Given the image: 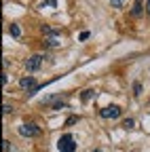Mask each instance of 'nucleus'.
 <instances>
[{
    "label": "nucleus",
    "instance_id": "nucleus-20",
    "mask_svg": "<svg viewBox=\"0 0 150 152\" xmlns=\"http://www.w3.org/2000/svg\"><path fill=\"white\" fill-rule=\"evenodd\" d=\"M146 13L150 15V0H146Z\"/></svg>",
    "mask_w": 150,
    "mask_h": 152
},
{
    "label": "nucleus",
    "instance_id": "nucleus-9",
    "mask_svg": "<svg viewBox=\"0 0 150 152\" xmlns=\"http://www.w3.org/2000/svg\"><path fill=\"white\" fill-rule=\"evenodd\" d=\"M135 127V121L133 118H125L123 121V129H133Z\"/></svg>",
    "mask_w": 150,
    "mask_h": 152
},
{
    "label": "nucleus",
    "instance_id": "nucleus-2",
    "mask_svg": "<svg viewBox=\"0 0 150 152\" xmlns=\"http://www.w3.org/2000/svg\"><path fill=\"white\" fill-rule=\"evenodd\" d=\"M19 135L21 137H36V135H40V127L34 123H26L19 127Z\"/></svg>",
    "mask_w": 150,
    "mask_h": 152
},
{
    "label": "nucleus",
    "instance_id": "nucleus-10",
    "mask_svg": "<svg viewBox=\"0 0 150 152\" xmlns=\"http://www.w3.org/2000/svg\"><path fill=\"white\" fill-rule=\"evenodd\" d=\"M47 47H59V40H57V36H49V40H47Z\"/></svg>",
    "mask_w": 150,
    "mask_h": 152
},
{
    "label": "nucleus",
    "instance_id": "nucleus-16",
    "mask_svg": "<svg viewBox=\"0 0 150 152\" xmlns=\"http://www.w3.org/2000/svg\"><path fill=\"white\" fill-rule=\"evenodd\" d=\"M74 123H78V116H70V118L66 121V125H74Z\"/></svg>",
    "mask_w": 150,
    "mask_h": 152
},
{
    "label": "nucleus",
    "instance_id": "nucleus-4",
    "mask_svg": "<svg viewBox=\"0 0 150 152\" xmlns=\"http://www.w3.org/2000/svg\"><path fill=\"white\" fill-rule=\"evenodd\" d=\"M121 114H123V110H121L119 106H108V108H102V110H100V116L106 118V121H110V118H119Z\"/></svg>",
    "mask_w": 150,
    "mask_h": 152
},
{
    "label": "nucleus",
    "instance_id": "nucleus-19",
    "mask_svg": "<svg viewBox=\"0 0 150 152\" xmlns=\"http://www.w3.org/2000/svg\"><path fill=\"white\" fill-rule=\"evenodd\" d=\"M2 85H4V87H7V85H9V76H7V72H4V74H2Z\"/></svg>",
    "mask_w": 150,
    "mask_h": 152
},
{
    "label": "nucleus",
    "instance_id": "nucleus-18",
    "mask_svg": "<svg viewBox=\"0 0 150 152\" xmlns=\"http://www.w3.org/2000/svg\"><path fill=\"white\" fill-rule=\"evenodd\" d=\"M78 38H80V40H87V38H89V32H80Z\"/></svg>",
    "mask_w": 150,
    "mask_h": 152
},
{
    "label": "nucleus",
    "instance_id": "nucleus-13",
    "mask_svg": "<svg viewBox=\"0 0 150 152\" xmlns=\"http://www.w3.org/2000/svg\"><path fill=\"white\" fill-rule=\"evenodd\" d=\"M2 152H11V142H9V140L2 142Z\"/></svg>",
    "mask_w": 150,
    "mask_h": 152
},
{
    "label": "nucleus",
    "instance_id": "nucleus-6",
    "mask_svg": "<svg viewBox=\"0 0 150 152\" xmlns=\"http://www.w3.org/2000/svg\"><path fill=\"white\" fill-rule=\"evenodd\" d=\"M95 95H97V91H95V89H85L80 97H83V102H91L93 97H95Z\"/></svg>",
    "mask_w": 150,
    "mask_h": 152
},
{
    "label": "nucleus",
    "instance_id": "nucleus-14",
    "mask_svg": "<svg viewBox=\"0 0 150 152\" xmlns=\"http://www.w3.org/2000/svg\"><path fill=\"white\" fill-rule=\"evenodd\" d=\"M66 108V102H57V104H53V110H61Z\"/></svg>",
    "mask_w": 150,
    "mask_h": 152
},
{
    "label": "nucleus",
    "instance_id": "nucleus-15",
    "mask_svg": "<svg viewBox=\"0 0 150 152\" xmlns=\"http://www.w3.org/2000/svg\"><path fill=\"white\" fill-rule=\"evenodd\" d=\"M57 7V0H45V2H42V7Z\"/></svg>",
    "mask_w": 150,
    "mask_h": 152
},
{
    "label": "nucleus",
    "instance_id": "nucleus-21",
    "mask_svg": "<svg viewBox=\"0 0 150 152\" xmlns=\"http://www.w3.org/2000/svg\"><path fill=\"white\" fill-rule=\"evenodd\" d=\"M93 152H104V150H93Z\"/></svg>",
    "mask_w": 150,
    "mask_h": 152
},
{
    "label": "nucleus",
    "instance_id": "nucleus-1",
    "mask_svg": "<svg viewBox=\"0 0 150 152\" xmlns=\"http://www.w3.org/2000/svg\"><path fill=\"white\" fill-rule=\"evenodd\" d=\"M57 148L59 152H76V140H74L72 133H64L57 142Z\"/></svg>",
    "mask_w": 150,
    "mask_h": 152
},
{
    "label": "nucleus",
    "instance_id": "nucleus-17",
    "mask_svg": "<svg viewBox=\"0 0 150 152\" xmlns=\"http://www.w3.org/2000/svg\"><path fill=\"white\" fill-rule=\"evenodd\" d=\"M2 112H4V114H11V112H13V108H11L9 104H4V106H2Z\"/></svg>",
    "mask_w": 150,
    "mask_h": 152
},
{
    "label": "nucleus",
    "instance_id": "nucleus-11",
    "mask_svg": "<svg viewBox=\"0 0 150 152\" xmlns=\"http://www.w3.org/2000/svg\"><path fill=\"white\" fill-rule=\"evenodd\" d=\"M133 95H135V97H140V95H142V85H140V83H133Z\"/></svg>",
    "mask_w": 150,
    "mask_h": 152
},
{
    "label": "nucleus",
    "instance_id": "nucleus-7",
    "mask_svg": "<svg viewBox=\"0 0 150 152\" xmlns=\"http://www.w3.org/2000/svg\"><path fill=\"white\" fill-rule=\"evenodd\" d=\"M131 13H133L135 17H140V15L144 13V4H142V0H135V4H133V11H131Z\"/></svg>",
    "mask_w": 150,
    "mask_h": 152
},
{
    "label": "nucleus",
    "instance_id": "nucleus-5",
    "mask_svg": "<svg viewBox=\"0 0 150 152\" xmlns=\"http://www.w3.org/2000/svg\"><path fill=\"white\" fill-rule=\"evenodd\" d=\"M19 87L23 89V91H34L36 87H38V85H36V78H34V76H23V78L19 80Z\"/></svg>",
    "mask_w": 150,
    "mask_h": 152
},
{
    "label": "nucleus",
    "instance_id": "nucleus-12",
    "mask_svg": "<svg viewBox=\"0 0 150 152\" xmlns=\"http://www.w3.org/2000/svg\"><path fill=\"white\" fill-rule=\"evenodd\" d=\"M110 4L114 7V9H121V7L125 4V0H110Z\"/></svg>",
    "mask_w": 150,
    "mask_h": 152
},
{
    "label": "nucleus",
    "instance_id": "nucleus-3",
    "mask_svg": "<svg viewBox=\"0 0 150 152\" xmlns=\"http://www.w3.org/2000/svg\"><path fill=\"white\" fill-rule=\"evenodd\" d=\"M42 59H45V55H40V53L28 57V59H26V70H28V72H36V70L42 66Z\"/></svg>",
    "mask_w": 150,
    "mask_h": 152
},
{
    "label": "nucleus",
    "instance_id": "nucleus-8",
    "mask_svg": "<svg viewBox=\"0 0 150 152\" xmlns=\"http://www.w3.org/2000/svg\"><path fill=\"white\" fill-rule=\"evenodd\" d=\"M9 32H11V36H13V38H19V36H21V30H19V26H15V23L9 28Z\"/></svg>",
    "mask_w": 150,
    "mask_h": 152
}]
</instances>
